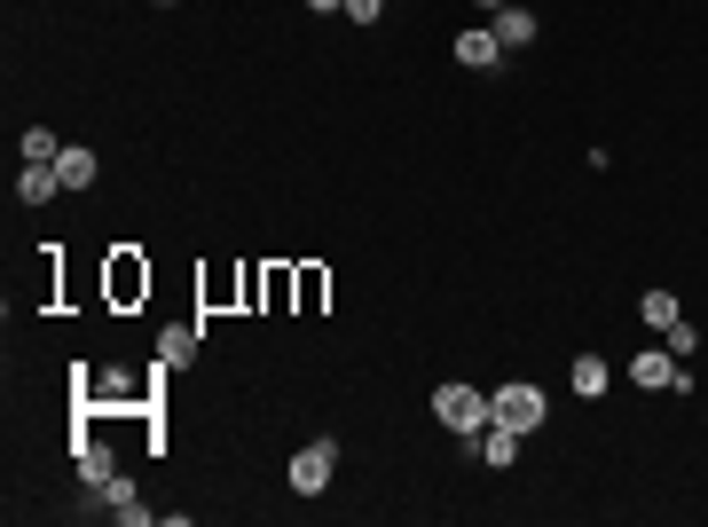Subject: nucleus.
Listing matches in <instances>:
<instances>
[{"instance_id":"obj_1","label":"nucleus","mask_w":708,"mask_h":527,"mask_svg":"<svg viewBox=\"0 0 708 527\" xmlns=\"http://www.w3.org/2000/svg\"><path fill=\"white\" fill-rule=\"evenodd\" d=\"M433 417H441V425H449L457 442L473 449V433L488 425V394H481L473 378H441V386H433Z\"/></svg>"},{"instance_id":"obj_2","label":"nucleus","mask_w":708,"mask_h":527,"mask_svg":"<svg viewBox=\"0 0 708 527\" xmlns=\"http://www.w3.org/2000/svg\"><path fill=\"white\" fill-rule=\"evenodd\" d=\"M623 378H630L638 394H692V386H700V378H685V363L669 355L661 338H654V346H638V363H630Z\"/></svg>"},{"instance_id":"obj_3","label":"nucleus","mask_w":708,"mask_h":527,"mask_svg":"<svg viewBox=\"0 0 708 527\" xmlns=\"http://www.w3.org/2000/svg\"><path fill=\"white\" fill-rule=\"evenodd\" d=\"M544 409H552V402H544V386H527V378H512V386H496V394H488V417H496V425H512V433H536V425H544Z\"/></svg>"},{"instance_id":"obj_4","label":"nucleus","mask_w":708,"mask_h":527,"mask_svg":"<svg viewBox=\"0 0 708 527\" xmlns=\"http://www.w3.org/2000/svg\"><path fill=\"white\" fill-rule=\"evenodd\" d=\"M331 473H338V442H307V449L284 465L292 496H323V488H331Z\"/></svg>"},{"instance_id":"obj_5","label":"nucleus","mask_w":708,"mask_h":527,"mask_svg":"<svg viewBox=\"0 0 708 527\" xmlns=\"http://www.w3.org/2000/svg\"><path fill=\"white\" fill-rule=\"evenodd\" d=\"M198 355H205V315L165 323V331H158V363H165V371H190Z\"/></svg>"},{"instance_id":"obj_6","label":"nucleus","mask_w":708,"mask_h":527,"mask_svg":"<svg viewBox=\"0 0 708 527\" xmlns=\"http://www.w3.org/2000/svg\"><path fill=\"white\" fill-rule=\"evenodd\" d=\"M519 442H527V433H512V425H496V417H488V425L473 433V457H481V465H496V473H512V465H519Z\"/></svg>"},{"instance_id":"obj_7","label":"nucleus","mask_w":708,"mask_h":527,"mask_svg":"<svg viewBox=\"0 0 708 527\" xmlns=\"http://www.w3.org/2000/svg\"><path fill=\"white\" fill-rule=\"evenodd\" d=\"M457 63H465V71H504V40H496L488 24H465V32H457Z\"/></svg>"},{"instance_id":"obj_8","label":"nucleus","mask_w":708,"mask_h":527,"mask_svg":"<svg viewBox=\"0 0 708 527\" xmlns=\"http://www.w3.org/2000/svg\"><path fill=\"white\" fill-rule=\"evenodd\" d=\"M488 32L504 40V55H519V48H536V32H544V24H536V9H519V0H512V9H496V17H488Z\"/></svg>"},{"instance_id":"obj_9","label":"nucleus","mask_w":708,"mask_h":527,"mask_svg":"<svg viewBox=\"0 0 708 527\" xmlns=\"http://www.w3.org/2000/svg\"><path fill=\"white\" fill-rule=\"evenodd\" d=\"M55 197H63V173L24 158V173H17V205H55Z\"/></svg>"},{"instance_id":"obj_10","label":"nucleus","mask_w":708,"mask_h":527,"mask_svg":"<svg viewBox=\"0 0 708 527\" xmlns=\"http://www.w3.org/2000/svg\"><path fill=\"white\" fill-rule=\"evenodd\" d=\"M71 457H79V488H95V496H103V488L119 480V457H111L103 442H79Z\"/></svg>"},{"instance_id":"obj_11","label":"nucleus","mask_w":708,"mask_h":527,"mask_svg":"<svg viewBox=\"0 0 708 527\" xmlns=\"http://www.w3.org/2000/svg\"><path fill=\"white\" fill-rule=\"evenodd\" d=\"M55 173H63V190H95V173H103V158L87 150V142H63V158H55Z\"/></svg>"},{"instance_id":"obj_12","label":"nucleus","mask_w":708,"mask_h":527,"mask_svg":"<svg viewBox=\"0 0 708 527\" xmlns=\"http://www.w3.org/2000/svg\"><path fill=\"white\" fill-rule=\"evenodd\" d=\"M103 511H111V519H119V527H142V519H150V504H142V488H134V480H127V473H119V480H111V488H103Z\"/></svg>"},{"instance_id":"obj_13","label":"nucleus","mask_w":708,"mask_h":527,"mask_svg":"<svg viewBox=\"0 0 708 527\" xmlns=\"http://www.w3.org/2000/svg\"><path fill=\"white\" fill-rule=\"evenodd\" d=\"M567 386H575L583 402H598V394L614 386V363H606V355H575V371H567Z\"/></svg>"},{"instance_id":"obj_14","label":"nucleus","mask_w":708,"mask_h":527,"mask_svg":"<svg viewBox=\"0 0 708 527\" xmlns=\"http://www.w3.org/2000/svg\"><path fill=\"white\" fill-rule=\"evenodd\" d=\"M638 315H646V331H669V323H677L685 307H677V292H661V284H654V292L638 300Z\"/></svg>"},{"instance_id":"obj_15","label":"nucleus","mask_w":708,"mask_h":527,"mask_svg":"<svg viewBox=\"0 0 708 527\" xmlns=\"http://www.w3.org/2000/svg\"><path fill=\"white\" fill-rule=\"evenodd\" d=\"M654 338H661V346H669V355H677V363H692V355H700V331H692V323H685V315H677V323H669V331H654Z\"/></svg>"},{"instance_id":"obj_16","label":"nucleus","mask_w":708,"mask_h":527,"mask_svg":"<svg viewBox=\"0 0 708 527\" xmlns=\"http://www.w3.org/2000/svg\"><path fill=\"white\" fill-rule=\"evenodd\" d=\"M24 158H32V165H55V158H63L55 126H24Z\"/></svg>"},{"instance_id":"obj_17","label":"nucleus","mask_w":708,"mask_h":527,"mask_svg":"<svg viewBox=\"0 0 708 527\" xmlns=\"http://www.w3.org/2000/svg\"><path fill=\"white\" fill-rule=\"evenodd\" d=\"M142 284H150V276H142V268H134V260H119V268H111V292H119V300H134V292H142Z\"/></svg>"},{"instance_id":"obj_18","label":"nucleus","mask_w":708,"mask_h":527,"mask_svg":"<svg viewBox=\"0 0 708 527\" xmlns=\"http://www.w3.org/2000/svg\"><path fill=\"white\" fill-rule=\"evenodd\" d=\"M386 17V0H346V24H378Z\"/></svg>"},{"instance_id":"obj_19","label":"nucleus","mask_w":708,"mask_h":527,"mask_svg":"<svg viewBox=\"0 0 708 527\" xmlns=\"http://www.w3.org/2000/svg\"><path fill=\"white\" fill-rule=\"evenodd\" d=\"M307 9H315V17H346V0H307Z\"/></svg>"},{"instance_id":"obj_20","label":"nucleus","mask_w":708,"mask_h":527,"mask_svg":"<svg viewBox=\"0 0 708 527\" xmlns=\"http://www.w3.org/2000/svg\"><path fill=\"white\" fill-rule=\"evenodd\" d=\"M473 9H481V17H496V9H512V0H473Z\"/></svg>"},{"instance_id":"obj_21","label":"nucleus","mask_w":708,"mask_h":527,"mask_svg":"<svg viewBox=\"0 0 708 527\" xmlns=\"http://www.w3.org/2000/svg\"><path fill=\"white\" fill-rule=\"evenodd\" d=\"M150 9H173V0H150Z\"/></svg>"}]
</instances>
